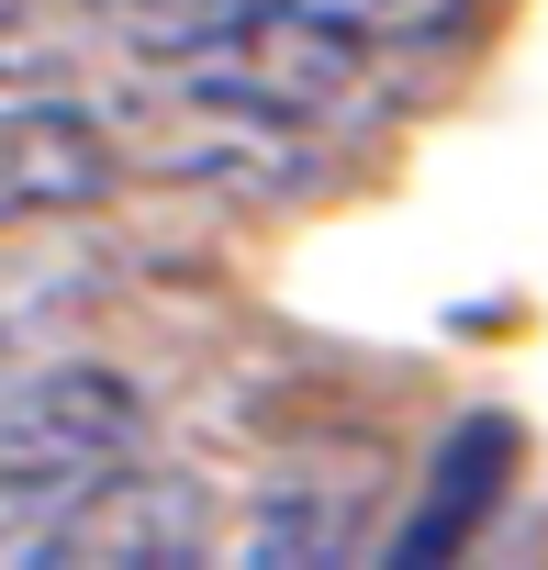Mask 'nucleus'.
<instances>
[{
    "mask_svg": "<svg viewBox=\"0 0 548 570\" xmlns=\"http://www.w3.org/2000/svg\"><path fill=\"white\" fill-rule=\"evenodd\" d=\"M124 68L268 124H336L370 101V35L314 0H112Z\"/></svg>",
    "mask_w": 548,
    "mask_h": 570,
    "instance_id": "1",
    "label": "nucleus"
},
{
    "mask_svg": "<svg viewBox=\"0 0 548 570\" xmlns=\"http://www.w3.org/2000/svg\"><path fill=\"white\" fill-rule=\"evenodd\" d=\"M146 448V392L101 358L0 370V548H35L112 459Z\"/></svg>",
    "mask_w": 548,
    "mask_h": 570,
    "instance_id": "2",
    "label": "nucleus"
},
{
    "mask_svg": "<svg viewBox=\"0 0 548 570\" xmlns=\"http://www.w3.org/2000/svg\"><path fill=\"white\" fill-rule=\"evenodd\" d=\"M348 537H359L348 503H325V492H268L246 559H257V570H303V559H348Z\"/></svg>",
    "mask_w": 548,
    "mask_h": 570,
    "instance_id": "7",
    "label": "nucleus"
},
{
    "mask_svg": "<svg viewBox=\"0 0 548 570\" xmlns=\"http://www.w3.org/2000/svg\"><path fill=\"white\" fill-rule=\"evenodd\" d=\"M90 68H124L112 0H0V90L12 101H57Z\"/></svg>",
    "mask_w": 548,
    "mask_h": 570,
    "instance_id": "6",
    "label": "nucleus"
},
{
    "mask_svg": "<svg viewBox=\"0 0 548 570\" xmlns=\"http://www.w3.org/2000/svg\"><path fill=\"white\" fill-rule=\"evenodd\" d=\"M213 525H224L213 481L112 459L23 559H35V570H190V559H213Z\"/></svg>",
    "mask_w": 548,
    "mask_h": 570,
    "instance_id": "3",
    "label": "nucleus"
},
{
    "mask_svg": "<svg viewBox=\"0 0 548 570\" xmlns=\"http://www.w3.org/2000/svg\"><path fill=\"white\" fill-rule=\"evenodd\" d=\"M314 12H336L370 46H437V35H470L481 0H314Z\"/></svg>",
    "mask_w": 548,
    "mask_h": 570,
    "instance_id": "8",
    "label": "nucleus"
},
{
    "mask_svg": "<svg viewBox=\"0 0 548 570\" xmlns=\"http://www.w3.org/2000/svg\"><path fill=\"white\" fill-rule=\"evenodd\" d=\"M503 481H515V425H503V414H470V425H448V448H437V470H425V492H414V514H403L392 559H403V570H425V559H459V548L481 537V514L503 503Z\"/></svg>",
    "mask_w": 548,
    "mask_h": 570,
    "instance_id": "5",
    "label": "nucleus"
},
{
    "mask_svg": "<svg viewBox=\"0 0 548 570\" xmlns=\"http://www.w3.org/2000/svg\"><path fill=\"white\" fill-rule=\"evenodd\" d=\"M124 190V135L79 101H0V235L68 224Z\"/></svg>",
    "mask_w": 548,
    "mask_h": 570,
    "instance_id": "4",
    "label": "nucleus"
}]
</instances>
